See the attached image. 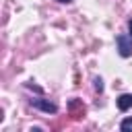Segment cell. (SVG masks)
<instances>
[{"label":"cell","instance_id":"6da1fadb","mask_svg":"<svg viewBox=\"0 0 132 132\" xmlns=\"http://www.w3.org/2000/svg\"><path fill=\"white\" fill-rule=\"evenodd\" d=\"M116 43H118V52L122 58H128L132 54V37L130 35H118Z\"/></svg>","mask_w":132,"mask_h":132},{"label":"cell","instance_id":"3957f363","mask_svg":"<svg viewBox=\"0 0 132 132\" xmlns=\"http://www.w3.org/2000/svg\"><path fill=\"white\" fill-rule=\"evenodd\" d=\"M68 109H70V113H72L74 118H80V116L85 113V105H82V101H78V99H72V101L68 103Z\"/></svg>","mask_w":132,"mask_h":132},{"label":"cell","instance_id":"277c9868","mask_svg":"<svg viewBox=\"0 0 132 132\" xmlns=\"http://www.w3.org/2000/svg\"><path fill=\"white\" fill-rule=\"evenodd\" d=\"M118 107H120L122 111H128V109L132 107V95H130V93L120 95V97H118Z\"/></svg>","mask_w":132,"mask_h":132},{"label":"cell","instance_id":"52a82bcc","mask_svg":"<svg viewBox=\"0 0 132 132\" xmlns=\"http://www.w3.org/2000/svg\"><path fill=\"white\" fill-rule=\"evenodd\" d=\"M128 35H130V37H132V19H130V21H128Z\"/></svg>","mask_w":132,"mask_h":132},{"label":"cell","instance_id":"ba28073f","mask_svg":"<svg viewBox=\"0 0 132 132\" xmlns=\"http://www.w3.org/2000/svg\"><path fill=\"white\" fill-rule=\"evenodd\" d=\"M58 2H62V4H68V2H72V0H58Z\"/></svg>","mask_w":132,"mask_h":132},{"label":"cell","instance_id":"8992f818","mask_svg":"<svg viewBox=\"0 0 132 132\" xmlns=\"http://www.w3.org/2000/svg\"><path fill=\"white\" fill-rule=\"evenodd\" d=\"M93 82H95V91H99V93H101V91H103V80H101L99 76H95V78H93Z\"/></svg>","mask_w":132,"mask_h":132},{"label":"cell","instance_id":"5b68a950","mask_svg":"<svg viewBox=\"0 0 132 132\" xmlns=\"http://www.w3.org/2000/svg\"><path fill=\"white\" fill-rule=\"evenodd\" d=\"M120 128H122V132H132V118H126V120H122Z\"/></svg>","mask_w":132,"mask_h":132},{"label":"cell","instance_id":"7a4b0ae2","mask_svg":"<svg viewBox=\"0 0 132 132\" xmlns=\"http://www.w3.org/2000/svg\"><path fill=\"white\" fill-rule=\"evenodd\" d=\"M31 105L37 107V109H41V111H45V113H56L58 111V105L52 103V101H47V99H31Z\"/></svg>","mask_w":132,"mask_h":132}]
</instances>
